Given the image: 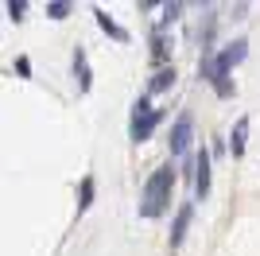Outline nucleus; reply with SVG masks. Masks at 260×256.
I'll use <instances>...</instances> for the list:
<instances>
[{"instance_id": "nucleus-14", "label": "nucleus", "mask_w": 260, "mask_h": 256, "mask_svg": "<svg viewBox=\"0 0 260 256\" xmlns=\"http://www.w3.org/2000/svg\"><path fill=\"white\" fill-rule=\"evenodd\" d=\"M152 54H155V58H167V39H163V35H155V43H152Z\"/></svg>"}, {"instance_id": "nucleus-2", "label": "nucleus", "mask_w": 260, "mask_h": 256, "mask_svg": "<svg viewBox=\"0 0 260 256\" xmlns=\"http://www.w3.org/2000/svg\"><path fill=\"white\" fill-rule=\"evenodd\" d=\"M159 120H163V113H155L152 101H148V97H136V105H132V128H128V136L140 144V140H148L155 128H159Z\"/></svg>"}, {"instance_id": "nucleus-7", "label": "nucleus", "mask_w": 260, "mask_h": 256, "mask_svg": "<svg viewBox=\"0 0 260 256\" xmlns=\"http://www.w3.org/2000/svg\"><path fill=\"white\" fill-rule=\"evenodd\" d=\"M245 136H249V117H241L237 124H233V140H229L233 159H241V155H245Z\"/></svg>"}, {"instance_id": "nucleus-1", "label": "nucleus", "mask_w": 260, "mask_h": 256, "mask_svg": "<svg viewBox=\"0 0 260 256\" xmlns=\"http://www.w3.org/2000/svg\"><path fill=\"white\" fill-rule=\"evenodd\" d=\"M171 186H175V171L171 163L167 167H155L144 182V194H140V217H159L171 202Z\"/></svg>"}, {"instance_id": "nucleus-12", "label": "nucleus", "mask_w": 260, "mask_h": 256, "mask_svg": "<svg viewBox=\"0 0 260 256\" xmlns=\"http://www.w3.org/2000/svg\"><path fill=\"white\" fill-rule=\"evenodd\" d=\"M8 16H12L16 23H20L23 16H27V0H8Z\"/></svg>"}, {"instance_id": "nucleus-9", "label": "nucleus", "mask_w": 260, "mask_h": 256, "mask_svg": "<svg viewBox=\"0 0 260 256\" xmlns=\"http://www.w3.org/2000/svg\"><path fill=\"white\" fill-rule=\"evenodd\" d=\"M175 85V66H159L152 78V93H163V89H171Z\"/></svg>"}, {"instance_id": "nucleus-11", "label": "nucleus", "mask_w": 260, "mask_h": 256, "mask_svg": "<svg viewBox=\"0 0 260 256\" xmlns=\"http://www.w3.org/2000/svg\"><path fill=\"white\" fill-rule=\"evenodd\" d=\"M47 16H51V20H66V16H70V4H66V0H54V4H47Z\"/></svg>"}, {"instance_id": "nucleus-5", "label": "nucleus", "mask_w": 260, "mask_h": 256, "mask_svg": "<svg viewBox=\"0 0 260 256\" xmlns=\"http://www.w3.org/2000/svg\"><path fill=\"white\" fill-rule=\"evenodd\" d=\"M190 213H194L190 206H179V213H175V225H171V241H167L171 248H179V245L186 241V229H190Z\"/></svg>"}, {"instance_id": "nucleus-6", "label": "nucleus", "mask_w": 260, "mask_h": 256, "mask_svg": "<svg viewBox=\"0 0 260 256\" xmlns=\"http://www.w3.org/2000/svg\"><path fill=\"white\" fill-rule=\"evenodd\" d=\"M74 78H78V89H82V93H89L93 78H89V62H86V51H82V47L74 51Z\"/></svg>"}, {"instance_id": "nucleus-10", "label": "nucleus", "mask_w": 260, "mask_h": 256, "mask_svg": "<svg viewBox=\"0 0 260 256\" xmlns=\"http://www.w3.org/2000/svg\"><path fill=\"white\" fill-rule=\"evenodd\" d=\"M89 206H93V175L82 179V190H78V213H86Z\"/></svg>"}, {"instance_id": "nucleus-13", "label": "nucleus", "mask_w": 260, "mask_h": 256, "mask_svg": "<svg viewBox=\"0 0 260 256\" xmlns=\"http://www.w3.org/2000/svg\"><path fill=\"white\" fill-rule=\"evenodd\" d=\"M12 70H16V78H31V62H27V54H20Z\"/></svg>"}, {"instance_id": "nucleus-4", "label": "nucleus", "mask_w": 260, "mask_h": 256, "mask_svg": "<svg viewBox=\"0 0 260 256\" xmlns=\"http://www.w3.org/2000/svg\"><path fill=\"white\" fill-rule=\"evenodd\" d=\"M194 194L198 198L210 194V151L206 148L198 151V159H194Z\"/></svg>"}, {"instance_id": "nucleus-8", "label": "nucleus", "mask_w": 260, "mask_h": 256, "mask_svg": "<svg viewBox=\"0 0 260 256\" xmlns=\"http://www.w3.org/2000/svg\"><path fill=\"white\" fill-rule=\"evenodd\" d=\"M93 20H98V23H101V31H105V35H113V39H117V43H124V39H128V31H124V27H117V23L109 20V12H101V8H93Z\"/></svg>"}, {"instance_id": "nucleus-3", "label": "nucleus", "mask_w": 260, "mask_h": 256, "mask_svg": "<svg viewBox=\"0 0 260 256\" xmlns=\"http://www.w3.org/2000/svg\"><path fill=\"white\" fill-rule=\"evenodd\" d=\"M190 136H194V120H190V113H183V117L171 124V136H167L171 155H183V151L190 148Z\"/></svg>"}, {"instance_id": "nucleus-15", "label": "nucleus", "mask_w": 260, "mask_h": 256, "mask_svg": "<svg viewBox=\"0 0 260 256\" xmlns=\"http://www.w3.org/2000/svg\"><path fill=\"white\" fill-rule=\"evenodd\" d=\"M163 12H167V16H163V20L171 23V20H179V12H183V4H167V8H163Z\"/></svg>"}]
</instances>
